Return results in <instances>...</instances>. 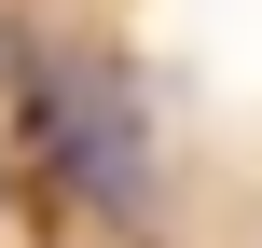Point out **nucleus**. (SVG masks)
<instances>
[{"instance_id":"obj_1","label":"nucleus","mask_w":262,"mask_h":248,"mask_svg":"<svg viewBox=\"0 0 262 248\" xmlns=\"http://www.w3.org/2000/svg\"><path fill=\"white\" fill-rule=\"evenodd\" d=\"M28 124L55 138V166H69L97 207H138V193H152V152H138V97H124L111 69H55V83H28Z\"/></svg>"}]
</instances>
